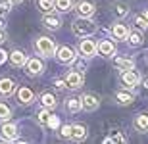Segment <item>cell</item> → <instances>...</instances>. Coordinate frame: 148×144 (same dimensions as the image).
Listing matches in <instances>:
<instances>
[{"label":"cell","instance_id":"6da1fadb","mask_svg":"<svg viewBox=\"0 0 148 144\" xmlns=\"http://www.w3.org/2000/svg\"><path fill=\"white\" fill-rule=\"evenodd\" d=\"M96 31V23L90 19V17H77L75 21H73V33L77 37H90V35Z\"/></svg>","mask_w":148,"mask_h":144},{"label":"cell","instance_id":"7a4b0ae2","mask_svg":"<svg viewBox=\"0 0 148 144\" xmlns=\"http://www.w3.org/2000/svg\"><path fill=\"white\" fill-rule=\"evenodd\" d=\"M35 50H37V54L40 56H54L56 52V42L50 37H38L37 40H35Z\"/></svg>","mask_w":148,"mask_h":144},{"label":"cell","instance_id":"3957f363","mask_svg":"<svg viewBox=\"0 0 148 144\" xmlns=\"http://www.w3.org/2000/svg\"><path fill=\"white\" fill-rule=\"evenodd\" d=\"M79 54L83 56V58H92L94 54H96V42H94L92 39H88V37H83V40L79 42Z\"/></svg>","mask_w":148,"mask_h":144},{"label":"cell","instance_id":"277c9868","mask_svg":"<svg viewBox=\"0 0 148 144\" xmlns=\"http://www.w3.org/2000/svg\"><path fill=\"white\" fill-rule=\"evenodd\" d=\"M54 56L60 63H73V60H75V50L71 46H60V48H56Z\"/></svg>","mask_w":148,"mask_h":144},{"label":"cell","instance_id":"5b68a950","mask_svg":"<svg viewBox=\"0 0 148 144\" xmlns=\"http://www.w3.org/2000/svg\"><path fill=\"white\" fill-rule=\"evenodd\" d=\"M66 85H67V89H71V90H77V89H81L83 87V73L81 71H77V69H73V71H69L66 75Z\"/></svg>","mask_w":148,"mask_h":144},{"label":"cell","instance_id":"8992f818","mask_svg":"<svg viewBox=\"0 0 148 144\" xmlns=\"http://www.w3.org/2000/svg\"><path fill=\"white\" fill-rule=\"evenodd\" d=\"M75 12L81 17H90L94 12H96V6H94L92 0H79L75 4Z\"/></svg>","mask_w":148,"mask_h":144},{"label":"cell","instance_id":"52a82bcc","mask_svg":"<svg viewBox=\"0 0 148 144\" xmlns=\"http://www.w3.org/2000/svg\"><path fill=\"white\" fill-rule=\"evenodd\" d=\"M25 69H27V75L37 77V75H40V73L44 71V63H42L40 58H29V60L25 61Z\"/></svg>","mask_w":148,"mask_h":144},{"label":"cell","instance_id":"ba28073f","mask_svg":"<svg viewBox=\"0 0 148 144\" xmlns=\"http://www.w3.org/2000/svg\"><path fill=\"white\" fill-rule=\"evenodd\" d=\"M0 136L8 142L12 140H17V125L16 123H10V121H4V125L0 127Z\"/></svg>","mask_w":148,"mask_h":144},{"label":"cell","instance_id":"9c48e42d","mask_svg":"<svg viewBox=\"0 0 148 144\" xmlns=\"http://www.w3.org/2000/svg\"><path fill=\"white\" fill-rule=\"evenodd\" d=\"M17 102L21 106H29L35 102V92L31 89H27V87H19L17 89Z\"/></svg>","mask_w":148,"mask_h":144},{"label":"cell","instance_id":"30bf717a","mask_svg":"<svg viewBox=\"0 0 148 144\" xmlns=\"http://www.w3.org/2000/svg\"><path fill=\"white\" fill-rule=\"evenodd\" d=\"M79 100H81L83 110H87V111H94V110H98V106H100L98 96H94V94H83Z\"/></svg>","mask_w":148,"mask_h":144},{"label":"cell","instance_id":"8fae6325","mask_svg":"<svg viewBox=\"0 0 148 144\" xmlns=\"http://www.w3.org/2000/svg\"><path fill=\"white\" fill-rule=\"evenodd\" d=\"M42 25L46 29H50V31H58L60 25H62V19H60V16H54L52 12H48V14L42 17Z\"/></svg>","mask_w":148,"mask_h":144},{"label":"cell","instance_id":"7c38bea8","mask_svg":"<svg viewBox=\"0 0 148 144\" xmlns=\"http://www.w3.org/2000/svg\"><path fill=\"white\" fill-rule=\"evenodd\" d=\"M16 92V83L10 77H0V96H12Z\"/></svg>","mask_w":148,"mask_h":144},{"label":"cell","instance_id":"4fadbf2b","mask_svg":"<svg viewBox=\"0 0 148 144\" xmlns=\"http://www.w3.org/2000/svg\"><path fill=\"white\" fill-rule=\"evenodd\" d=\"M121 81H123V85H127V87H137L138 83H140V77H138V73L135 71V69H127V71H123V75H121Z\"/></svg>","mask_w":148,"mask_h":144},{"label":"cell","instance_id":"5bb4252c","mask_svg":"<svg viewBox=\"0 0 148 144\" xmlns=\"http://www.w3.org/2000/svg\"><path fill=\"white\" fill-rule=\"evenodd\" d=\"M96 52H100L106 58H110V56L115 54V44L112 40H100L98 44H96Z\"/></svg>","mask_w":148,"mask_h":144},{"label":"cell","instance_id":"9a60e30c","mask_svg":"<svg viewBox=\"0 0 148 144\" xmlns=\"http://www.w3.org/2000/svg\"><path fill=\"white\" fill-rule=\"evenodd\" d=\"M69 139L75 140V142L85 140V139H87V127H85V125H81V123L71 125V136H69Z\"/></svg>","mask_w":148,"mask_h":144},{"label":"cell","instance_id":"2e32d148","mask_svg":"<svg viewBox=\"0 0 148 144\" xmlns=\"http://www.w3.org/2000/svg\"><path fill=\"white\" fill-rule=\"evenodd\" d=\"M133 125H135V129L138 133H148V113H138L135 117Z\"/></svg>","mask_w":148,"mask_h":144},{"label":"cell","instance_id":"e0dca14e","mask_svg":"<svg viewBox=\"0 0 148 144\" xmlns=\"http://www.w3.org/2000/svg\"><path fill=\"white\" fill-rule=\"evenodd\" d=\"M10 61H12V66L23 67V66H25V61H27V56H25L23 50H14V52L10 54Z\"/></svg>","mask_w":148,"mask_h":144},{"label":"cell","instance_id":"ac0fdd59","mask_svg":"<svg viewBox=\"0 0 148 144\" xmlns=\"http://www.w3.org/2000/svg\"><path fill=\"white\" fill-rule=\"evenodd\" d=\"M112 35H114V39H117V40H125L127 35H129V29H127V25H123V23H115L114 27H112Z\"/></svg>","mask_w":148,"mask_h":144},{"label":"cell","instance_id":"d6986e66","mask_svg":"<svg viewBox=\"0 0 148 144\" xmlns=\"http://www.w3.org/2000/svg\"><path fill=\"white\" fill-rule=\"evenodd\" d=\"M40 104L44 108H48V110H54L56 106H58V100H56V96L52 92H42L40 94Z\"/></svg>","mask_w":148,"mask_h":144},{"label":"cell","instance_id":"ffe728a7","mask_svg":"<svg viewBox=\"0 0 148 144\" xmlns=\"http://www.w3.org/2000/svg\"><path fill=\"white\" fill-rule=\"evenodd\" d=\"M114 66L117 69H121V71H127V69H135V61L131 58H115Z\"/></svg>","mask_w":148,"mask_h":144},{"label":"cell","instance_id":"44dd1931","mask_svg":"<svg viewBox=\"0 0 148 144\" xmlns=\"http://www.w3.org/2000/svg\"><path fill=\"white\" fill-rule=\"evenodd\" d=\"M115 100H117V104H121V106H129V104H133L135 96H133L129 90H119V92L115 94Z\"/></svg>","mask_w":148,"mask_h":144},{"label":"cell","instance_id":"7402d4cb","mask_svg":"<svg viewBox=\"0 0 148 144\" xmlns=\"http://www.w3.org/2000/svg\"><path fill=\"white\" fill-rule=\"evenodd\" d=\"M83 106H81V100L79 98H67L66 100V111L67 113H77V111H81Z\"/></svg>","mask_w":148,"mask_h":144},{"label":"cell","instance_id":"603a6c76","mask_svg":"<svg viewBox=\"0 0 148 144\" xmlns=\"http://www.w3.org/2000/svg\"><path fill=\"white\" fill-rule=\"evenodd\" d=\"M54 8L62 14H66V12H71L73 8V0H54Z\"/></svg>","mask_w":148,"mask_h":144},{"label":"cell","instance_id":"cb8c5ba5","mask_svg":"<svg viewBox=\"0 0 148 144\" xmlns=\"http://www.w3.org/2000/svg\"><path fill=\"white\" fill-rule=\"evenodd\" d=\"M127 39H129V44L131 46H140L143 44V33H138V31H133V33L127 35Z\"/></svg>","mask_w":148,"mask_h":144},{"label":"cell","instance_id":"d4e9b609","mask_svg":"<svg viewBox=\"0 0 148 144\" xmlns=\"http://www.w3.org/2000/svg\"><path fill=\"white\" fill-rule=\"evenodd\" d=\"M50 117H52V115H50V110H48V108H42V110L37 113V121L40 123V125H48Z\"/></svg>","mask_w":148,"mask_h":144},{"label":"cell","instance_id":"484cf974","mask_svg":"<svg viewBox=\"0 0 148 144\" xmlns=\"http://www.w3.org/2000/svg\"><path fill=\"white\" fill-rule=\"evenodd\" d=\"M37 4H38V8H40L44 14H48V12L54 10V0H38Z\"/></svg>","mask_w":148,"mask_h":144},{"label":"cell","instance_id":"4316f807","mask_svg":"<svg viewBox=\"0 0 148 144\" xmlns=\"http://www.w3.org/2000/svg\"><path fill=\"white\" fill-rule=\"evenodd\" d=\"M10 117H12V110L4 102H0V121H8Z\"/></svg>","mask_w":148,"mask_h":144},{"label":"cell","instance_id":"83f0119b","mask_svg":"<svg viewBox=\"0 0 148 144\" xmlns=\"http://www.w3.org/2000/svg\"><path fill=\"white\" fill-rule=\"evenodd\" d=\"M127 14H129V6H127V4H123V2L115 4V16H117V17H125Z\"/></svg>","mask_w":148,"mask_h":144},{"label":"cell","instance_id":"f1b7e54d","mask_svg":"<svg viewBox=\"0 0 148 144\" xmlns=\"http://www.w3.org/2000/svg\"><path fill=\"white\" fill-rule=\"evenodd\" d=\"M12 10V0H0V16H6Z\"/></svg>","mask_w":148,"mask_h":144},{"label":"cell","instance_id":"f546056e","mask_svg":"<svg viewBox=\"0 0 148 144\" xmlns=\"http://www.w3.org/2000/svg\"><path fill=\"white\" fill-rule=\"evenodd\" d=\"M135 25H137L138 29H146L148 27V21L144 19V16H137V17H135Z\"/></svg>","mask_w":148,"mask_h":144},{"label":"cell","instance_id":"4dcf8cb0","mask_svg":"<svg viewBox=\"0 0 148 144\" xmlns=\"http://www.w3.org/2000/svg\"><path fill=\"white\" fill-rule=\"evenodd\" d=\"M104 142H125V136H121L119 133H114L112 136H108Z\"/></svg>","mask_w":148,"mask_h":144},{"label":"cell","instance_id":"1f68e13d","mask_svg":"<svg viewBox=\"0 0 148 144\" xmlns=\"http://www.w3.org/2000/svg\"><path fill=\"white\" fill-rule=\"evenodd\" d=\"M60 136L62 139H69V136H71V125H64V127L60 129Z\"/></svg>","mask_w":148,"mask_h":144},{"label":"cell","instance_id":"d6a6232c","mask_svg":"<svg viewBox=\"0 0 148 144\" xmlns=\"http://www.w3.org/2000/svg\"><path fill=\"white\" fill-rule=\"evenodd\" d=\"M54 87H56L58 90L67 89V85H66V81H64V79H56V81H54Z\"/></svg>","mask_w":148,"mask_h":144},{"label":"cell","instance_id":"836d02e7","mask_svg":"<svg viewBox=\"0 0 148 144\" xmlns=\"http://www.w3.org/2000/svg\"><path fill=\"white\" fill-rule=\"evenodd\" d=\"M73 63H75V69H77V71H85V67H87L83 61H75V60H73Z\"/></svg>","mask_w":148,"mask_h":144},{"label":"cell","instance_id":"e575fe53","mask_svg":"<svg viewBox=\"0 0 148 144\" xmlns=\"http://www.w3.org/2000/svg\"><path fill=\"white\" fill-rule=\"evenodd\" d=\"M2 42H6V33H4V29H0V44Z\"/></svg>","mask_w":148,"mask_h":144},{"label":"cell","instance_id":"d590c367","mask_svg":"<svg viewBox=\"0 0 148 144\" xmlns=\"http://www.w3.org/2000/svg\"><path fill=\"white\" fill-rule=\"evenodd\" d=\"M6 56H8V54H6L4 50H0V63H4V61H6Z\"/></svg>","mask_w":148,"mask_h":144},{"label":"cell","instance_id":"8d00e7d4","mask_svg":"<svg viewBox=\"0 0 148 144\" xmlns=\"http://www.w3.org/2000/svg\"><path fill=\"white\" fill-rule=\"evenodd\" d=\"M143 87H144V92L148 94V77H144V79H143Z\"/></svg>","mask_w":148,"mask_h":144},{"label":"cell","instance_id":"74e56055","mask_svg":"<svg viewBox=\"0 0 148 144\" xmlns=\"http://www.w3.org/2000/svg\"><path fill=\"white\" fill-rule=\"evenodd\" d=\"M6 27V19H4V16L0 17V29H4Z\"/></svg>","mask_w":148,"mask_h":144},{"label":"cell","instance_id":"f35d334b","mask_svg":"<svg viewBox=\"0 0 148 144\" xmlns=\"http://www.w3.org/2000/svg\"><path fill=\"white\" fill-rule=\"evenodd\" d=\"M144 19H146V21H148V10L144 12Z\"/></svg>","mask_w":148,"mask_h":144},{"label":"cell","instance_id":"ab89813d","mask_svg":"<svg viewBox=\"0 0 148 144\" xmlns=\"http://www.w3.org/2000/svg\"><path fill=\"white\" fill-rule=\"evenodd\" d=\"M14 2H16V4H17V2H23V0H12V4H14Z\"/></svg>","mask_w":148,"mask_h":144}]
</instances>
